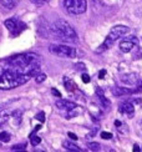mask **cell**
Masks as SVG:
<instances>
[{
    "label": "cell",
    "instance_id": "6da1fadb",
    "mask_svg": "<svg viewBox=\"0 0 142 152\" xmlns=\"http://www.w3.org/2000/svg\"><path fill=\"white\" fill-rule=\"evenodd\" d=\"M40 56L34 53L19 54L1 61L0 90H11L24 85L40 72Z\"/></svg>",
    "mask_w": 142,
    "mask_h": 152
},
{
    "label": "cell",
    "instance_id": "7a4b0ae2",
    "mask_svg": "<svg viewBox=\"0 0 142 152\" xmlns=\"http://www.w3.org/2000/svg\"><path fill=\"white\" fill-rule=\"evenodd\" d=\"M50 33L55 39L60 40L62 42H75L77 41V34L74 28L66 21L59 19L55 20L50 26Z\"/></svg>",
    "mask_w": 142,
    "mask_h": 152
},
{
    "label": "cell",
    "instance_id": "3957f363",
    "mask_svg": "<svg viewBox=\"0 0 142 152\" xmlns=\"http://www.w3.org/2000/svg\"><path fill=\"white\" fill-rule=\"evenodd\" d=\"M49 51L53 55H56L59 58H65V59H74L76 56L75 48L64 45V44H53V45L49 46Z\"/></svg>",
    "mask_w": 142,
    "mask_h": 152
},
{
    "label": "cell",
    "instance_id": "277c9868",
    "mask_svg": "<svg viewBox=\"0 0 142 152\" xmlns=\"http://www.w3.org/2000/svg\"><path fill=\"white\" fill-rule=\"evenodd\" d=\"M64 6L71 15H81L86 11V0H64Z\"/></svg>",
    "mask_w": 142,
    "mask_h": 152
},
{
    "label": "cell",
    "instance_id": "5b68a950",
    "mask_svg": "<svg viewBox=\"0 0 142 152\" xmlns=\"http://www.w3.org/2000/svg\"><path fill=\"white\" fill-rule=\"evenodd\" d=\"M5 26L6 29L9 30V33L11 35H20L23 31L26 29V25H25L23 21H20L19 19L16 18H11V19H8V20H5Z\"/></svg>",
    "mask_w": 142,
    "mask_h": 152
},
{
    "label": "cell",
    "instance_id": "8992f818",
    "mask_svg": "<svg viewBox=\"0 0 142 152\" xmlns=\"http://www.w3.org/2000/svg\"><path fill=\"white\" fill-rule=\"evenodd\" d=\"M138 45V39L136 36H128V37H125L124 40L120 42V50L122 53H130Z\"/></svg>",
    "mask_w": 142,
    "mask_h": 152
},
{
    "label": "cell",
    "instance_id": "52a82bcc",
    "mask_svg": "<svg viewBox=\"0 0 142 152\" xmlns=\"http://www.w3.org/2000/svg\"><path fill=\"white\" fill-rule=\"evenodd\" d=\"M128 31H130V29L127 26H125V25H117V26H113L111 30H110L107 36L110 39H112L113 41H116V40L121 39V37H124Z\"/></svg>",
    "mask_w": 142,
    "mask_h": 152
},
{
    "label": "cell",
    "instance_id": "ba28073f",
    "mask_svg": "<svg viewBox=\"0 0 142 152\" xmlns=\"http://www.w3.org/2000/svg\"><path fill=\"white\" fill-rule=\"evenodd\" d=\"M56 107L60 110H65V111H71V110H76V104L71 102V101L67 100H57L56 101Z\"/></svg>",
    "mask_w": 142,
    "mask_h": 152
},
{
    "label": "cell",
    "instance_id": "9c48e42d",
    "mask_svg": "<svg viewBox=\"0 0 142 152\" xmlns=\"http://www.w3.org/2000/svg\"><path fill=\"white\" fill-rule=\"evenodd\" d=\"M119 111L121 113H125V115H128V116H132L133 112H135V106L133 104H131L130 101H125V102L120 104L119 106Z\"/></svg>",
    "mask_w": 142,
    "mask_h": 152
},
{
    "label": "cell",
    "instance_id": "30bf717a",
    "mask_svg": "<svg viewBox=\"0 0 142 152\" xmlns=\"http://www.w3.org/2000/svg\"><path fill=\"white\" fill-rule=\"evenodd\" d=\"M111 92H112L113 96L120 97V96H126V95H131L135 91L131 90V88H128V87H119L117 86V87H113L111 90Z\"/></svg>",
    "mask_w": 142,
    "mask_h": 152
},
{
    "label": "cell",
    "instance_id": "8fae6325",
    "mask_svg": "<svg viewBox=\"0 0 142 152\" xmlns=\"http://www.w3.org/2000/svg\"><path fill=\"white\" fill-rule=\"evenodd\" d=\"M113 42H115V41H113L112 39H110V37L107 36L106 39H105V41L102 42L101 45L99 46V49H97V50H96V53H99V54H100V53H102V51H106V50H108L110 48H112Z\"/></svg>",
    "mask_w": 142,
    "mask_h": 152
},
{
    "label": "cell",
    "instance_id": "7c38bea8",
    "mask_svg": "<svg viewBox=\"0 0 142 152\" xmlns=\"http://www.w3.org/2000/svg\"><path fill=\"white\" fill-rule=\"evenodd\" d=\"M96 95H97V96H99V99H100V101H101V104L104 105V107H110V106H111V102H110V101H108V100L105 97L104 91H102L100 87L96 88Z\"/></svg>",
    "mask_w": 142,
    "mask_h": 152
},
{
    "label": "cell",
    "instance_id": "4fadbf2b",
    "mask_svg": "<svg viewBox=\"0 0 142 152\" xmlns=\"http://www.w3.org/2000/svg\"><path fill=\"white\" fill-rule=\"evenodd\" d=\"M19 1H20V0H0V4L6 9H14V8H16Z\"/></svg>",
    "mask_w": 142,
    "mask_h": 152
},
{
    "label": "cell",
    "instance_id": "5bb4252c",
    "mask_svg": "<svg viewBox=\"0 0 142 152\" xmlns=\"http://www.w3.org/2000/svg\"><path fill=\"white\" fill-rule=\"evenodd\" d=\"M62 146L65 147L66 150H69V151H75V152H80V151H81V148L77 146V145H75V143H72V142H70V141H64Z\"/></svg>",
    "mask_w": 142,
    "mask_h": 152
},
{
    "label": "cell",
    "instance_id": "9a60e30c",
    "mask_svg": "<svg viewBox=\"0 0 142 152\" xmlns=\"http://www.w3.org/2000/svg\"><path fill=\"white\" fill-rule=\"evenodd\" d=\"M64 85H65L66 90H67L69 92L74 91V90H75V87H76L75 82H74L72 80H71V79H69V77H64Z\"/></svg>",
    "mask_w": 142,
    "mask_h": 152
},
{
    "label": "cell",
    "instance_id": "2e32d148",
    "mask_svg": "<svg viewBox=\"0 0 142 152\" xmlns=\"http://www.w3.org/2000/svg\"><path fill=\"white\" fill-rule=\"evenodd\" d=\"M9 117H10V112L9 111H6V110L0 111V126H3V125H5L6 122H8Z\"/></svg>",
    "mask_w": 142,
    "mask_h": 152
},
{
    "label": "cell",
    "instance_id": "e0dca14e",
    "mask_svg": "<svg viewBox=\"0 0 142 152\" xmlns=\"http://www.w3.org/2000/svg\"><path fill=\"white\" fill-rule=\"evenodd\" d=\"M132 58L135 60H138V59H142V48H140L138 45L132 50Z\"/></svg>",
    "mask_w": 142,
    "mask_h": 152
},
{
    "label": "cell",
    "instance_id": "ac0fdd59",
    "mask_svg": "<svg viewBox=\"0 0 142 152\" xmlns=\"http://www.w3.org/2000/svg\"><path fill=\"white\" fill-rule=\"evenodd\" d=\"M21 116H23V111L20 110H16L14 113H12V117H14V122H15V125H19L21 122Z\"/></svg>",
    "mask_w": 142,
    "mask_h": 152
},
{
    "label": "cell",
    "instance_id": "d6986e66",
    "mask_svg": "<svg viewBox=\"0 0 142 152\" xmlns=\"http://www.w3.org/2000/svg\"><path fill=\"white\" fill-rule=\"evenodd\" d=\"M87 147H89L90 151H99L101 148V145L99 142H89Z\"/></svg>",
    "mask_w": 142,
    "mask_h": 152
},
{
    "label": "cell",
    "instance_id": "ffe728a7",
    "mask_svg": "<svg viewBox=\"0 0 142 152\" xmlns=\"http://www.w3.org/2000/svg\"><path fill=\"white\" fill-rule=\"evenodd\" d=\"M30 142H31V145H33V146H37V145L41 142V138L33 134V135L30 136Z\"/></svg>",
    "mask_w": 142,
    "mask_h": 152
},
{
    "label": "cell",
    "instance_id": "44dd1931",
    "mask_svg": "<svg viewBox=\"0 0 142 152\" xmlns=\"http://www.w3.org/2000/svg\"><path fill=\"white\" fill-rule=\"evenodd\" d=\"M45 79H46V75L45 74H36L35 75V81L37 82V84H40V82H42V81H45Z\"/></svg>",
    "mask_w": 142,
    "mask_h": 152
},
{
    "label": "cell",
    "instance_id": "7402d4cb",
    "mask_svg": "<svg viewBox=\"0 0 142 152\" xmlns=\"http://www.w3.org/2000/svg\"><path fill=\"white\" fill-rule=\"evenodd\" d=\"M0 140L4 141V142H8L10 140V135L8 132H0Z\"/></svg>",
    "mask_w": 142,
    "mask_h": 152
},
{
    "label": "cell",
    "instance_id": "603a6c76",
    "mask_svg": "<svg viewBox=\"0 0 142 152\" xmlns=\"http://www.w3.org/2000/svg\"><path fill=\"white\" fill-rule=\"evenodd\" d=\"M101 137H102V138H105V140H111V138H112V135L110 134V132L104 131V132H101Z\"/></svg>",
    "mask_w": 142,
    "mask_h": 152
},
{
    "label": "cell",
    "instance_id": "cb8c5ba5",
    "mask_svg": "<svg viewBox=\"0 0 142 152\" xmlns=\"http://www.w3.org/2000/svg\"><path fill=\"white\" fill-rule=\"evenodd\" d=\"M31 3H34L35 5H44V4H46L49 0H30Z\"/></svg>",
    "mask_w": 142,
    "mask_h": 152
},
{
    "label": "cell",
    "instance_id": "d4e9b609",
    "mask_svg": "<svg viewBox=\"0 0 142 152\" xmlns=\"http://www.w3.org/2000/svg\"><path fill=\"white\" fill-rule=\"evenodd\" d=\"M25 147H26V145L21 143V145H15V146H12L11 150H14V151H16V150H25Z\"/></svg>",
    "mask_w": 142,
    "mask_h": 152
},
{
    "label": "cell",
    "instance_id": "484cf974",
    "mask_svg": "<svg viewBox=\"0 0 142 152\" xmlns=\"http://www.w3.org/2000/svg\"><path fill=\"white\" fill-rule=\"evenodd\" d=\"M36 118L40 120L41 122H44V121H45V113H44V112H39L37 115H36Z\"/></svg>",
    "mask_w": 142,
    "mask_h": 152
},
{
    "label": "cell",
    "instance_id": "4316f807",
    "mask_svg": "<svg viewBox=\"0 0 142 152\" xmlns=\"http://www.w3.org/2000/svg\"><path fill=\"white\" fill-rule=\"evenodd\" d=\"M82 81L85 82V84H89L90 82V76L87 74H82Z\"/></svg>",
    "mask_w": 142,
    "mask_h": 152
},
{
    "label": "cell",
    "instance_id": "83f0119b",
    "mask_svg": "<svg viewBox=\"0 0 142 152\" xmlns=\"http://www.w3.org/2000/svg\"><path fill=\"white\" fill-rule=\"evenodd\" d=\"M67 136L71 138V140H74V141H76V140H77V136H76L75 134H72V132H69Z\"/></svg>",
    "mask_w": 142,
    "mask_h": 152
},
{
    "label": "cell",
    "instance_id": "f1b7e54d",
    "mask_svg": "<svg viewBox=\"0 0 142 152\" xmlns=\"http://www.w3.org/2000/svg\"><path fill=\"white\" fill-rule=\"evenodd\" d=\"M51 92H53V94L55 95V96H57V97H61V94H60L59 91H57L56 88H53V90H51Z\"/></svg>",
    "mask_w": 142,
    "mask_h": 152
},
{
    "label": "cell",
    "instance_id": "f546056e",
    "mask_svg": "<svg viewBox=\"0 0 142 152\" xmlns=\"http://www.w3.org/2000/svg\"><path fill=\"white\" fill-rule=\"evenodd\" d=\"M105 75H106V70H101V71L99 72V77H100V79H104Z\"/></svg>",
    "mask_w": 142,
    "mask_h": 152
},
{
    "label": "cell",
    "instance_id": "4dcf8cb0",
    "mask_svg": "<svg viewBox=\"0 0 142 152\" xmlns=\"http://www.w3.org/2000/svg\"><path fill=\"white\" fill-rule=\"evenodd\" d=\"M77 69H80V70H83V71H85V65L79 64V65H77Z\"/></svg>",
    "mask_w": 142,
    "mask_h": 152
},
{
    "label": "cell",
    "instance_id": "1f68e13d",
    "mask_svg": "<svg viewBox=\"0 0 142 152\" xmlns=\"http://www.w3.org/2000/svg\"><path fill=\"white\" fill-rule=\"evenodd\" d=\"M133 151H136V152H138V151H140L138 145H133Z\"/></svg>",
    "mask_w": 142,
    "mask_h": 152
},
{
    "label": "cell",
    "instance_id": "d6a6232c",
    "mask_svg": "<svg viewBox=\"0 0 142 152\" xmlns=\"http://www.w3.org/2000/svg\"><path fill=\"white\" fill-rule=\"evenodd\" d=\"M0 146H1V145H0Z\"/></svg>",
    "mask_w": 142,
    "mask_h": 152
}]
</instances>
